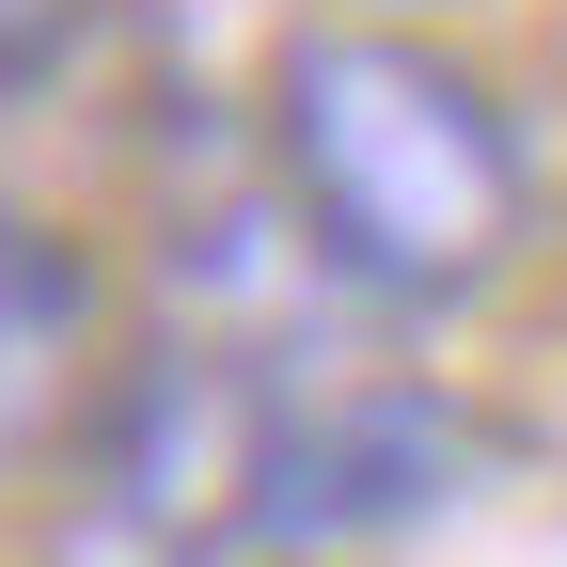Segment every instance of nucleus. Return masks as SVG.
<instances>
[{
  "instance_id": "obj_1",
  "label": "nucleus",
  "mask_w": 567,
  "mask_h": 567,
  "mask_svg": "<svg viewBox=\"0 0 567 567\" xmlns=\"http://www.w3.org/2000/svg\"><path fill=\"white\" fill-rule=\"evenodd\" d=\"M252 174L284 205L300 268L379 331L488 316L551 237V158L520 95L425 17H316L252 80Z\"/></svg>"
},
{
  "instance_id": "obj_2",
  "label": "nucleus",
  "mask_w": 567,
  "mask_h": 567,
  "mask_svg": "<svg viewBox=\"0 0 567 567\" xmlns=\"http://www.w3.org/2000/svg\"><path fill=\"white\" fill-rule=\"evenodd\" d=\"M488 410L425 363H347V347H300L284 363V410H268V505H252V551H394L425 520H457L488 488Z\"/></svg>"
},
{
  "instance_id": "obj_3",
  "label": "nucleus",
  "mask_w": 567,
  "mask_h": 567,
  "mask_svg": "<svg viewBox=\"0 0 567 567\" xmlns=\"http://www.w3.org/2000/svg\"><path fill=\"white\" fill-rule=\"evenodd\" d=\"M111 347H126V316H111L95 252L63 221H0V457H63L80 442Z\"/></svg>"
},
{
  "instance_id": "obj_4",
  "label": "nucleus",
  "mask_w": 567,
  "mask_h": 567,
  "mask_svg": "<svg viewBox=\"0 0 567 567\" xmlns=\"http://www.w3.org/2000/svg\"><path fill=\"white\" fill-rule=\"evenodd\" d=\"M80 32H95V0H0V126H17L32 95H63Z\"/></svg>"
},
{
  "instance_id": "obj_5",
  "label": "nucleus",
  "mask_w": 567,
  "mask_h": 567,
  "mask_svg": "<svg viewBox=\"0 0 567 567\" xmlns=\"http://www.w3.org/2000/svg\"><path fill=\"white\" fill-rule=\"evenodd\" d=\"M331 17H425V32H457V17H488V0H331Z\"/></svg>"
}]
</instances>
